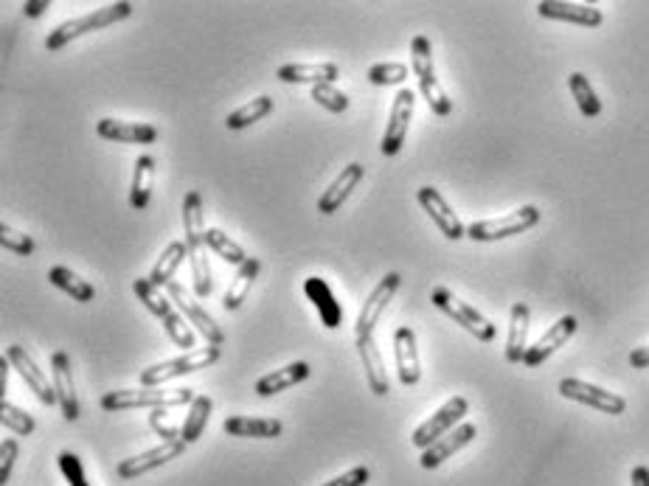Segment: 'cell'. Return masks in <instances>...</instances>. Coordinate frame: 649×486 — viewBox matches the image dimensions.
<instances>
[{"mask_svg":"<svg viewBox=\"0 0 649 486\" xmlns=\"http://www.w3.org/2000/svg\"><path fill=\"white\" fill-rule=\"evenodd\" d=\"M197 394L192 388H175V391H166V388H124V391H110L102 397V411H138V408H152V411H161V408H180V405H192Z\"/></svg>","mask_w":649,"mask_h":486,"instance_id":"cell-1","label":"cell"},{"mask_svg":"<svg viewBox=\"0 0 649 486\" xmlns=\"http://www.w3.org/2000/svg\"><path fill=\"white\" fill-rule=\"evenodd\" d=\"M411 65L413 74L419 79V93L425 96L428 107L436 113V116H450L453 113V102L450 96L444 93L442 82L436 76V68H433V45L425 34H416L411 40Z\"/></svg>","mask_w":649,"mask_h":486,"instance_id":"cell-2","label":"cell"},{"mask_svg":"<svg viewBox=\"0 0 649 486\" xmlns=\"http://www.w3.org/2000/svg\"><path fill=\"white\" fill-rule=\"evenodd\" d=\"M130 15H133V3H110V6H102V9H96V12L74 17V20L57 26V29L45 37V48H48V51H59V48H65L68 43H74L76 37L90 34V31L96 29H107V26H113V23L127 20Z\"/></svg>","mask_w":649,"mask_h":486,"instance_id":"cell-3","label":"cell"},{"mask_svg":"<svg viewBox=\"0 0 649 486\" xmlns=\"http://www.w3.org/2000/svg\"><path fill=\"white\" fill-rule=\"evenodd\" d=\"M430 301H433V307H436L439 312H444L450 321H456L461 329H467L475 340H481V343H492L495 335H498V329H495V324L489 321L487 315H481L472 304L461 301L453 290H447V287H436V290L430 293Z\"/></svg>","mask_w":649,"mask_h":486,"instance_id":"cell-4","label":"cell"},{"mask_svg":"<svg viewBox=\"0 0 649 486\" xmlns=\"http://www.w3.org/2000/svg\"><path fill=\"white\" fill-rule=\"evenodd\" d=\"M220 354V346H206V349H194V352L180 354L175 360L155 363V366L141 371V385H144V388H158V385L169 383V380L186 377V374H194V371H203L208 369V366H214V363L220 360Z\"/></svg>","mask_w":649,"mask_h":486,"instance_id":"cell-5","label":"cell"},{"mask_svg":"<svg viewBox=\"0 0 649 486\" xmlns=\"http://www.w3.org/2000/svg\"><path fill=\"white\" fill-rule=\"evenodd\" d=\"M540 222V208L537 206H523L506 214V217H495V220H481L472 222L467 228V236L472 242H498V239H506V236H517L523 231H529Z\"/></svg>","mask_w":649,"mask_h":486,"instance_id":"cell-6","label":"cell"},{"mask_svg":"<svg viewBox=\"0 0 649 486\" xmlns=\"http://www.w3.org/2000/svg\"><path fill=\"white\" fill-rule=\"evenodd\" d=\"M470 411V402L464 397H453L444 402L439 411L433 413L430 419H425L419 428L413 430L411 442L413 447H419V450H428L430 444L439 442L442 436H447L450 430H456L461 425V419L467 416Z\"/></svg>","mask_w":649,"mask_h":486,"instance_id":"cell-7","label":"cell"},{"mask_svg":"<svg viewBox=\"0 0 649 486\" xmlns=\"http://www.w3.org/2000/svg\"><path fill=\"white\" fill-rule=\"evenodd\" d=\"M560 394L565 399H574L579 405H588L593 411H602L607 416H621L627 411V399L621 394H610L599 385L585 383V380H576V377H565L560 380Z\"/></svg>","mask_w":649,"mask_h":486,"instance_id":"cell-8","label":"cell"},{"mask_svg":"<svg viewBox=\"0 0 649 486\" xmlns=\"http://www.w3.org/2000/svg\"><path fill=\"white\" fill-rule=\"evenodd\" d=\"M413 107H416V93H413L411 88L399 90L397 96H394V104H391L388 127H385L383 144H380L385 158H394V155H399V149H402L405 138H408V130H411Z\"/></svg>","mask_w":649,"mask_h":486,"instance_id":"cell-9","label":"cell"},{"mask_svg":"<svg viewBox=\"0 0 649 486\" xmlns=\"http://www.w3.org/2000/svg\"><path fill=\"white\" fill-rule=\"evenodd\" d=\"M399 284H402V276L399 273H385L383 281L374 287L366 298V304H363V310L357 315V326H354V340L357 338H371L374 335V326L377 321L383 318L385 307L391 304V298L397 295Z\"/></svg>","mask_w":649,"mask_h":486,"instance_id":"cell-10","label":"cell"},{"mask_svg":"<svg viewBox=\"0 0 649 486\" xmlns=\"http://www.w3.org/2000/svg\"><path fill=\"white\" fill-rule=\"evenodd\" d=\"M51 383L57 391V405L65 422H76L79 419V399H76V380H74V366H71V354L57 352L51 354Z\"/></svg>","mask_w":649,"mask_h":486,"instance_id":"cell-11","label":"cell"},{"mask_svg":"<svg viewBox=\"0 0 649 486\" xmlns=\"http://www.w3.org/2000/svg\"><path fill=\"white\" fill-rule=\"evenodd\" d=\"M166 295H169V298H172V304H175V307H180V312L189 318V324H192L194 329H197V332H200V335L208 340V346H222V343H225V332L220 329V324H217V321H214V318H211V315H208V312L203 310L197 301H194L192 295L186 293V287H183V284L172 281V284L166 287Z\"/></svg>","mask_w":649,"mask_h":486,"instance_id":"cell-12","label":"cell"},{"mask_svg":"<svg viewBox=\"0 0 649 486\" xmlns=\"http://www.w3.org/2000/svg\"><path fill=\"white\" fill-rule=\"evenodd\" d=\"M186 447H189V444L183 442V439H177V442H161L158 447L147 450V453H138V456L121 461L116 470L118 478L133 481V478H141V475H147V472L152 470H161L163 464H169V461H175L177 456H183Z\"/></svg>","mask_w":649,"mask_h":486,"instance_id":"cell-13","label":"cell"},{"mask_svg":"<svg viewBox=\"0 0 649 486\" xmlns=\"http://www.w3.org/2000/svg\"><path fill=\"white\" fill-rule=\"evenodd\" d=\"M576 329H579V321H576L574 315H562L557 324L548 326L543 338L526 349V354H523V366H526V369H537V366H543L551 354L557 352V349H562L568 340L574 338Z\"/></svg>","mask_w":649,"mask_h":486,"instance_id":"cell-14","label":"cell"},{"mask_svg":"<svg viewBox=\"0 0 649 486\" xmlns=\"http://www.w3.org/2000/svg\"><path fill=\"white\" fill-rule=\"evenodd\" d=\"M6 357H9V366L23 377V383L29 385L31 394L40 399L43 405H57V391H54V383L45 377L40 366L31 360V354L23 349V346H9L6 349Z\"/></svg>","mask_w":649,"mask_h":486,"instance_id":"cell-15","label":"cell"},{"mask_svg":"<svg viewBox=\"0 0 649 486\" xmlns=\"http://www.w3.org/2000/svg\"><path fill=\"white\" fill-rule=\"evenodd\" d=\"M416 200H419V206L425 208V214H428L430 220L436 222V228L442 231V236L453 239V242L467 236V228L461 225L458 214L450 208V203L444 200L439 189H433V186H422V189L416 192Z\"/></svg>","mask_w":649,"mask_h":486,"instance_id":"cell-16","label":"cell"},{"mask_svg":"<svg viewBox=\"0 0 649 486\" xmlns=\"http://www.w3.org/2000/svg\"><path fill=\"white\" fill-rule=\"evenodd\" d=\"M537 15L546 20H562L585 29H599L605 23V12L588 3H565V0H543L537 3Z\"/></svg>","mask_w":649,"mask_h":486,"instance_id":"cell-17","label":"cell"},{"mask_svg":"<svg viewBox=\"0 0 649 486\" xmlns=\"http://www.w3.org/2000/svg\"><path fill=\"white\" fill-rule=\"evenodd\" d=\"M394 360H397L399 383L419 385L422 380V363H419V343H416V332L411 326H399L394 332Z\"/></svg>","mask_w":649,"mask_h":486,"instance_id":"cell-18","label":"cell"},{"mask_svg":"<svg viewBox=\"0 0 649 486\" xmlns=\"http://www.w3.org/2000/svg\"><path fill=\"white\" fill-rule=\"evenodd\" d=\"M475 436H478V428H475L472 422H461L456 430H450L439 442L430 444L428 450H422V458H419L422 470H436V467H442L447 458H453L458 450H464Z\"/></svg>","mask_w":649,"mask_h":486,"instance_id":"cell-19","label":"cell"},{"mask_svg":"<svg viewBox=\"0 0 649 486\" xmlns=\"http://www.w3.org/2000/svg\"><path fill=\"white\" fill-rule=\"evenodd\" d=\"M340 76L335 62H290L276 71V79L284 85H335Z\"/></svg>","mask_w":649,"mask_h":486,"instance_id":"cell-20","label":"cell"},{"mask_svg":"<svg viewBox=\"0 0 649 486\" xmlns=\"http://www.w3.org/2000/svg\"><path fill=\"white\" fill-rule=\"evenodd\" d=\"M96 133L104 141H118V144H152L158 138V127L155 124H144V121L102 118L96 124Z\"/></svg>","mask_w":649,"mask_h":486,"instance_id":"cell-21","label":"cell"},{"mask_svg":"<svg viewBox=\"0 0 649 486\" xmlns=\"http://www.w3.org/2000/svg\"><path fill=\"white\" fill-rule=\"evenodd\" d=\"M363 175H366V169H363V163H349L343 172H340L329 186H326V192L318 197V211L321 214H335L349 197H352V192L357 189V183L363 180Z\"/></svg>","mask_w":649,"mask_h":486,"instance_id":"cell-22","label":"cell"},{"mask_svg":"<svg viewBox=\"0 0 649 486\" xmlns=\"http://www.w3.org/2000/svg\"><path fill=\"white\" fill-rule=\"evenodd\" d=\"M222 430L236 439H279L284 425L270 416H228L222 422Z\"/></svg>","mask_w":649,"mask_h":486,"instance_id":"cell-23","label":"cell"},{"mask_svg":"<svg viewBox=\"0 0 649 486\" xmlns=\"http://www.w3.org/2000/svg\"><path fill=\"white\" fill-rule=\"evenodd\" d=\"M357 354L363 360V369H366V377H369V388L374 397H388L391 391V383H388V371H385V360L380 354V346L374 335L371 338H357Z\"/></svg>","mask_w":649,"mask_h":486,"instance_id":"cell-24","label":"cell"},{"mask_svg":"<svg viewBox=\"0 0 649 486\" xmlns=\"http://www.w3.org/2000/svg\"><path fill=\"white\" fill-rule=\"evenodd\" d=\"M304 295L315 304V310L321 315L326 329H338L343 324V310H340L338 298H335L332 287L321 276H310V279L304 281Z\"/></svg>","mask_w":649,"mask_h":486,"instance_id":"cell-25","label":"cell"},{"mask_svg":"<svg viewBox=\"0 0 649 486\" xmlns=\"http://www.w3.org/2000/svg\"><path fill=\"white\" fill-rule=\"evenodd\" d=\"M529 326H531V310L529 304H515L509 312V335H506V363H523V354H526V340H529Z\"/></svg>","mask_w":649,"mask_h":486,"instance_id":"cell-26","label":"cell"},{"mask_svg":"<svg viewBox=\"0 0 649 486\" xmlns=\"http://www.w3.org/2000/svg\"><path fill=\"white\" fill-rule=\"evenodd\" d=\"M310 374V363H301V360H298V363H290V366H284V369L270 371L265 377H259V380H256V394H259V397H276L281 391L304 383Z\"/></svg>","mask_w":649,"mask_h":486,"instance_id":"cell-27","label":"cell"},{"mask_svg":"<svg viewBox=\"0 0 649 486\" xmlns=\"http://www.w3.org/2000/svg\"><path fill=\"white\" fill-rule=\"evenodd\" d=\"M183 234H186V245L192 248H203L206 245V211H203V197L200 192H189L183 197Z\"/></svg>","mask_w":649,"mask_h":486,"instance_id":"cell-28","label":"cell"},{"mask_svg":"<svg viewBox=\"0 0 649 486\" xmlns=\"http://www.w3.org/2000/svg\"><path fill=\"white\" fill-rule=\"evenodd\" d=\"M259 273H262V259H256V256H251L242 267H236L234 281H231L228 293H225V298H222V307H225L228 312L239 310V307L245 304L248 293H251L253 281L259 279Z\"/></svg>","mask_w":649,"mask_h":486,"instance_id":"cell-29","label":"cell"},{"mask_svg":"<svg viewBox=\"0 0 649 486\" xmlns=\"http://www.w3.org/2000/svg\"><path fill=\"white\" fill-rule=\"evenodd\" d=\"M152 186H155V158L152 155H138L133 169V186H130V206L135 211H144L149 206Z\"/></svg>","mask_w":649,"mask_h":486,"instance_id":"cell-30","label":"cell"},{"mask_svg":"<svg viewBox=\"0 0 649 486\" xmlns=\"http://www.w3.org/2000/svg\"><path fill=\"white\" fill-rule=\"evenodd\" d=\"M48 281L65 295H71L76 304H90V301L96 298V287H93L90 281L82 279L79 273H74L71 267H51V270H48Z\"/></svg>","mask_w":649,"mask_h":486,"instance_id":"cell-31","label":"cell"},{"mask_svg":"<svg viewBox=\"0 0 649 486\" xmlns=\"http://www.w3.org/2000/svg\"><path fill=\"white\" fill-rule=\"evenodd\" d=\"M186 256H189V245H186V242H169L166 251L161 253V259H158L155 267H152V273H149L152 284H158V287H169V284L175 281L177 267L186 262Z\"/></svg>","mask_w":649,"mask_h":486,"instance_id":"cell-32","label":"cell"},{"mask_svg":"<svg viewBox=\"0 0 649 486\" xmlns=\"http://www.w3.org/2000/svg\"><path fill=\"white\" fill-rule=\"evenodd\" d=\"M214 411V402L206 394H197L192 405H189V416L183 419V425H180V439L186 444H194L200 436H203V430L208 425V416Z\"/></svg>","mask_w":649,"mask_h":486,"instance_id":"cell-33","label":"cell"},{"mask_svg":"<svg viewBox=\"0 0 649 486\" xmlns=\"http://www.w3.org/2000/svg\"><path fill=\"white\" fill-rule=\"evenodd\" d=\"M273 113V99L270 96H256L248 104H242V107H236L234 113H228L225 118V127L234 133V130H245V127H251L256 121H262L265 116Z\"/></svg>","mask_w":649,"mask_h":486,"instance_id":"cell-34","label":"cell"},{"mask_svg":"<svg viewBox=\"0 0 649 486\" xmlns=\"http://www.w3.org/2000/svg\"><path fill=\"white\" fill-rule=\"evenodd\" d=\"M206 248L208 245H203V248H192V251H189L192 287H194V295H200V298H208V295L214 293V273H211V259H208Z\"/></svg>","mask_w":649,"mask_h":486,"instance_id":"cell-35","label":"cell"},{"mask_svg":"<svg viewBox=\"0 0 649 486\" xmlns=\"http://www.w3.org/2000/svg\"><path fill=\"white\" fill-rule=\"evenodd\" d=\"M568 88L574 93L576 107H579V113L585 118H596L602 113V102H599V96H596V90L590 85V79L585 74H571L568 76Z\"/></svg>","mask_w":649,"mask_h":486,"instance_id":"cell-36","label":"cell"},{"mask_svg":"<svg viewBox=\"0 0 649 486\" xmlns=\"http://www.w3.org/2000/svg\"><path fill=\"white\" fill-rule=\"evenodd\" d=\"M133 290L135 295L141 298V304L147 307L155 318H166L169 312H175V304H172V298H166L161 293V287L158 284H152V279H135L133 281Z\"/></svg>","mask_w":649,"mask_h":486,"instance_id":"cell-37","label":"cell"},{"mask_svg":"<svg viewBox=\"0 0 649 486\" xmlns=\"http://www.w3.org/2000/svg\"><path fill=\"white\" fill-rule=\"evenodd\" d=\"M206 245L211 248V253H217L220 259H225L228 265H236L242 267L251 256L242 251V245H236L234 236H228L225 231H220V228H208L206 234Z\"/></svg>","mask_w":649,"mask_h":486,"instance_id":"cell-38","label":"cell"},{"mask_svg":"<svg viewBox=\"0 0 649 486\" xmlns=\"http://www.w3.org/2000/svg\"><path fill=\"white\" fill-rule=\"evenodd\" d=\"M0 422H3V428L12 430L15 436H31L37 430L34 416L23 411V408L12 405V402H6V399L0 402Z\"/></svg>","mask_w":649,"mask_h":486,"instance_id":"cell-39","label":"cell"},{"mask_svg":"<svg viewBox=\"0 0 649 486\" xmlns=\"http://www.w3.org/2000/svg\"><path fill=\"white\" fill-rule=\"evenodd\" d=\"M371 85L377 88H391V85H402L408 79V65L405 62H377L371 65L369 74H366Z\"/></svg>","mask_w":649,"mask_h":486,"instance_id":"cell-40","label":"cell"},{"mask_svg":"<svg viewBox=\"0 0 649 486\" xmlns=\"http://www.w3.org/2000/svg\"><path fill=\"white\" fill-rule=\"evenodd\" d=\"M161 324H163V332L169 335V340H172L175 346L194 352V340H197V335H194L192 324H186V318H183V315H177V312H169V315L163 318Z\"/></svg>","mask_w":649,"mask_h":486,"instance_id":"cell-41","label":"cell"},{"mask_svg":"<svg viewBox=\"0 0 649 486\" xmlns=\"http://www.w3.org/2000/svg\"><path fill=\"white\" fill-rule=\"evenodd\" d=\"M0 245L9 253H17V256H31V253L37 251V242L29 234L17 231L12 225H6V222L0 225Z\"/></svg>","mask_w":649,"mask_h":486,"instance_id":"cell-42","label":"cell"},{"mask_svg":"<svg viewBox=\"0 0 649 486\" xmlns=\"http://www.w3.org/2000/svg\"><path fill=\"white\" fill-rule=\"evenodd\" d=\"M312 102H318L329 113H346L349 110V96L335 85H315L312 88Z\"/></svg>","mask_w":649,"mask_h":486,"instance_id":"cell-43","label":"cell"},{"mask_svg":"<svg viewBox=\"0 0 649 486\" xmlns=\"http://www.w3.org/2000/svg\"><path fill=\"white\" fill-rule=\"evenodd\" d=\"M59 472L65 475V481L71 486H90L88 478H85V467H82V461L74 453H59L57 458Z\"/></svg>","mask_w":649,"mask_h":486,"instance_id":"cell-44","label":"cell"},{"mask_svg":"<svg viewBox=\"0 0 649 486\" xmlns=\"http://www.w3.org/2000/svg\"><path fill=\"white\" fill-rule=\"evenodd\" d=\"M20 447H17L15 439H3L0 442V484H9V475L15 470V461Z\"/></svg>","mask_w":649,"mask_h":486,"instance_id":"cell-45","label":"cell"},{"mask_svg":"<svg viewBox=\"0 0 649 486\" xmlns=\"http://www.w3.org/2000/svg\"><path fill=\"white\" fill-rule=\"evenodd\" d=\"M369 467H352V470H346L338 478H332L329 484L321 486H366L369 484Z\"/></svg>","mask_w":649,"mask_h":486,"instance_id":"cell-46","label":"cell"},{"mask_svg":"<svg viewBox=\"0 0 649 486\" xmlns=\"http://www.w3.org/2000/svg\"><path fill=\"white\" fill-rule=\"evenodd\" d=\"M630 366L633 369H649V346H641V349L630 352Z\"/></svg>","mask_w":649,"mask_h":486,"instance_id":"cell-47","label":"cell"},{"mask_svg":"<svg viewBox=\"0 0 649 486\" xmlns=\"http://www.w3.org/2000/svg\"><path fill=\"white\" fill-rule=\"evenodd\" d=\"M630 481H633V486H649V467H644V464L633 467V472H630Z\"/></svg>","mask_w":649,"mask_h":486,"instance_id":"cell-48","label":"cell"},{"mask_svg":"<svg viewBox=\"0 0 649 486\" xmlns=\"http://www.w3.org/2000/svg\"><path fill=\"white\" fill-rule=\"evenodd\" d=\"M23 9H26V15L29 17H40L45 9H51V3H48V0H31V3H26Z\"/></svg>","mask_w":649,"mask_h":486,"instance_id":"cell-49","label":"cell"}]
</instances>
